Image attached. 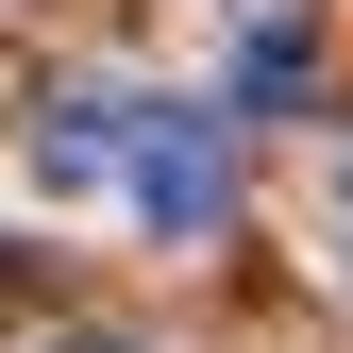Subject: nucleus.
I'll return each instance as SVG.
<instances>
[{
	"label": "nucleus",
	"instance_id": "f257e3e1",
	"mask_svg": "<svg viewBox=\"0 0 353 353\" xmlns=\"http://www.w3.org/2000/svg\"><path fill=\"white\" fill-rule=\"evenodd\" d=\"M135 219L152 236H219L236 219V152H219V118H185V101H135Z\"/></svg>",
	"mask_w": 353,
	"mask_h": 353
},
{
	"label": "nucleus",
	"instance_id": "f03ea898",
	"mask_svg": "<svg viewBox=\"0 0 353 353\" xmlns=\"http://www.w3.org/2000/svg\"><path fill=\"white\" fill-rule=\"evenodd\" d=\"M303 84H320V51H303V34L270 17V34L236 51V101H252V118H303Z\"/></svg>",
	"mask_w": 353,
	"mask_h": 353
},
{
	"label": "nucleus",
	"instance_id": "7ed1b4c3",
	"mask_svg": "<svg viewBox=\"0 0 353 353\" xmlns=\"http://www.w3.org/2000/svg\"><path fill=\"white\" fill-rule=\"evenodd\" d=\"M51 353H135V336H51Z\"/></svg>",
	"mask_w": 353,
	"mask_h": 353
}]
</instances>
